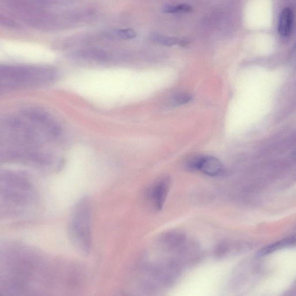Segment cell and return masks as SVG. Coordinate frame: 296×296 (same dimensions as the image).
Wrapping results in <instances>:
<instances>
[{
	"label": "cell",
	"instance_id": "3957f363",
	"mask_svg": "<svg viewBox=\"0 0 296 296\" xmlns=\"http://www.w3.org/2000/svg\"><path fill=\"white\" fill-rule=\"evenodd\" d=\"M170 186V180L168 178H165L158 182L152 188L150 191L149 197L155 209L159 211L163 208L169 194Z\"/></svg>",
	"mask_w": 296,
	"mask_h": 296
},
{
	"label": "cell",
	"instance_id": "6da1fadb",
	"mask_svg": "<svg viewBox=\"0 0 296 296\" xmlns=\"http://www.w3.org/2000/svg\"><path fill=\"white\" fill-rule=\"evenodd\" d=\"M0 249V288L10 291V288L26 287L25 283L34 281L40 274V260L35 254L19 247H10L8 251ZM29 285V284H28Z\"/></svg>",
	"mask_w": 296,
	"mask_h": 296
},
{
	"label": "cell",
	"instance_id": "8992f818",
	"mask_svg": "<svg viewBox=\"0 0 296 296\" xmlns=\"http://www.w3.org/2000/svg\"><path fill=\"white\" fill-rule=\"evenodd\" d=\"M295 237H288L277 241L275 243L267 246L266 247L261 249L259 254L260 256L269 255L281 249L293 247L295 245Z\"/></svg>",
	"mask_w": 296,
	"mask_h": 296
},
{
	"label": "cell",
	"instance_id": "52a82bcc",
	"mask_svg": "<svg viewBox=\"0 0 296 296\" xmlns=\"http://www.w3.org/2000/svg\"><path fill=\"white\" fill-rule=\"evenodd\" d=\"M151 38L159 44L166 46H172L180 42V41L177 38L164 36V35L158 34H152Z\"/></svg>",
	"mask_w": 296,
	"mask_h": 296
},
{
	"label": "cell",
	"instance_id": "7a4b0ae2",
	"mask_svg": "<svg viewBox=\"0 0 296 296\" xmlns=\"http://www.w3.org/2000/svg\"><path fill=\"white\" fill-rule=\"evenodd\" d=\"M92 220L91 199L83 197L76 203L71 212L69 234L74 247L84 255H88L91 249Z\"/></svg>",
	"mask_w": 296,
	"mask_h": 296
},
{
	"label": "cell",
	"instance_id": "9c48e42d",
	"mask_svg": "<svg viewBox=\"0 0 296 296\" xmlns=\"http://www.w3.org/2000/svg\"><path fill=\"white\" fill-rule=\"evenodd\" d=\"M192 99L190 95L187 94H180L174 96L172 99L174 105H180L190 102Z\"/></svg>",
	"mask_w": 296,
	"mask_h": 296
},
{
	"label": "cell",
	"instance_id": "8fae6325",
	"mask_svg": "<svg viewBox=\"0 0 296 296\" xmlns=\"http://www.w3.org/2000/svg\"><path fill=\"white\" fill-rule=\"evenodd\" d=\"M0 24L2 25L3 26L10 28H16L18 27V25L15 21L7 18V17L1 15H0Z\"/></svg>",
	"mask_w": 296,
	"mask_h": 296
},
{
	"label": "cell",
	"instance_id": "30bf717a",
	"mask_svg": "<svg viewBox=\"0 0 296 296\" xmlns=\"http://www.w3.org/2000/svg\"><path fill=\"white\" fill-rule=\"evenodd\" d=\"M118 34L121 38L125 39V40H130V39L134 38L136 37V33L132 29L128 28V29L120 30L118 31Z\"/></svg>",
	"mask_w": 296,
	"mask_h": 296
},
{
	"label": "cell",
	"instance_id": "ba28073f",
	"mask_svg": "<svg viewBox=\"0 0 296 296\" xmlns=\"http://www.w3.org/2000/svg\"><path fill=\"white\" fill-rule=\"evenodd\" d=\"M192 10V7L188 4H180L177 6H173L167 5L164 6L163 11L174 13L177 12H190Z\"/></svg>",
	"mask_w": 296,
	"mask_h": 296
},
{
	"label": "cell",
	"instance_id": "277c9868",
	"mask_svg": "<svg viewBox=\"0 0 296 296\" xmlns=\"http://www.w3.org/2000/svg\"><path fill=\"white\" fill-rule=\"evenodd\" d=\"M223 170L222 163L215 157L211 156L201 157L198 171H200L207 176L215 177L222 173Z\"/></svg>",
	"mask_w": 296,
	"mask_h": 296
},
{
	"label": "cell",
	"instance_id": "5b68a950",
	"mask_svg": "<svg viewBox=\"0 0 296 296\" xmlns=\"http://www.w3.org/2000/svg\"><path fill=\"white\" fill-rule=\"evenodd\" d=\"M294 12L290 8H285L281 13L278 32L281 36L287 37L290 36L294 24Z\"/></svg>",
	"mask_w": 296,
	"mask_h": 296
}]
</instances>
